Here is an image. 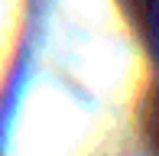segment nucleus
Instances as JSON below:
<instances>
[{
	"mask_svg": "<svg viewBox=\"0 0 159 156\" xmlns=\"http://www.w3.org/2000/svg\"><path fill=\"white\" fill-rule=\"evenodd\" d=\"M143 124H146V140H149V146H153V153L159 156V91H153V98L146 101Z\"/></svg>",
	"mask_w": 159,
	"mask_h": 156,
	"instance_id": "2",
	"label": "nucleus"
},
{
	"mask_svg": "<svg viewBox=\"0 0 159 156\" xmlns=\"http://www.w3.org/2000/svg\"><path fill=\"white\" fill-rule=\"evenodd\" d=\"M133 26L140 30L143 42L159 55V0H124Z\"/></svg>",
	"mask_w": 159,
	"mask_h": 156,
	"instance_id": "1",
	"label": "nucleus"
}]
</instances>
